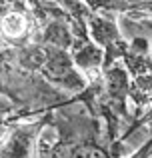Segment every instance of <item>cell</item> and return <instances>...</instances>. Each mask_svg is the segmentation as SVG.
Instances as JSON below:
<instances>
[{
	"label": "cell",
	"mask_w": 152,
	"mask_h": 158,
	"mask_svg": "<svg viewBox=\"0 0 152 158\" xmlns=\"http://www.w3.org/2000/svg\"><path fill=\"white\" fill-rule=\"evenodd\" d=\"M90 8L126 16L130 20H152V0H84Z\"/></svg>",
	"instance_id": "2"
},
{
	"label": "cell",
	"mask_w": 152,
	"mask_h": 158,
	"mask_svg": "<svg viewBox=\"0 0 152 158\" xmlns=\"http://www.w3.org/2000/svg\"><path fill=\"white\" fill-rule=\"evenodd\" d=\"M70 104L50 110L56 140L40 146L38 158H118V144L108 142L104 124L88 110L70 112Z\"/></svg>",
	"instance_id": "1"
}]
</instances>
